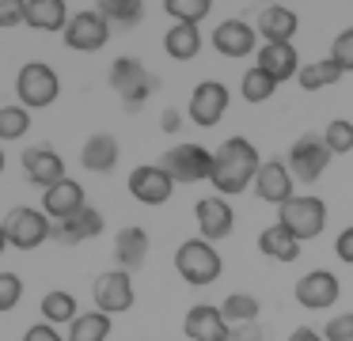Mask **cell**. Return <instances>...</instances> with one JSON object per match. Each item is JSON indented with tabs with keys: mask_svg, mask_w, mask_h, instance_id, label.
<instances>
[{
	"mask_svg": "<svg viewBox=\"0 0 353 341\" xmlns=\"http://www.w3.org/2000/svg\"><path fill=\"white\" fill-rule=\"evenodd\" d=\"M259 167H262L259 148H254L247 136H228V141L213 152V178H209V186L221 197H236V194H243V189L254 186Z\"/></svg>",
	"mask_w": 353,
	"mask_h": 341,
	"instance_id": "6da1fadb",
	"label": "cell"
},
{
	"mask_svg": "<svg viewBox=\"0 0 353 341\" xmlns=\"http://www.w3.org/2000/svg\"><path fill=\"white\" fill-rule=\"evenodd\" d=\"M224 262H221V250L213 247V242H205L198 235V239H186L179 242L175 250V273L186 280V285L201 288V285H213L216 277H221Z\"/></svg>",
	"mask_w": 353,
	"mask_h": 341,
	"instance_id": "7a4b0ae2",
	"label": "cell"
},
{
	"mask_svg": "<svg viewBox=\"0 0 353 341\" xmlns=\"http://www.w3.org/2000/svg\"><path fill=\"white\" fill-rule=\"evenodd\" d=\"M16 95L19 106L27 110H42V106H54L57 95H61V80L57 72L46 65V61H27L16 76Z\"/></svg>",
	"mask_w": 353,
	"mask_h": 341,
	"instance_id": "3957f363",
	"label": "cell"
},
{
	"mask_svg": "<svg viewBox=\"0 0 353 341\" xmlns=\"http://www.w3.org/2000/svg\"><path fill=\"white\" fill-rule=\"evenodd\" d=\"M4 231H8V247L16 250H34L46 239H54V220L42 209H31V205H19L4 216Z\"/></svg>",
	"mask_w": 353,
	"mask_h": 341,
	"instance_id": "277c9868",
	"label": "cell"
},
{
	"mask_svg": "<svg viewBox=\"0 0 353 341\" xmlns=\"http://www.w3.org/2000/svg\"><path fill=\"white\" fill-rule=\"evenodd\" d=\"M277 224L289 227L300 242H307L315 235H323V227H327V205L312 194H296L289 205L277 209Z\"/></svg>",
	"mask_w": 353,
	"mask_h": 341,
	"instance_id": "5b68a950",
	"label": "cell"
},
{
	"mask_svg": "<svg viewBox=\"0 0 353 341\" xmlns=\"http://www.w3.org/2000/svg\"><path fill=\"white\" fill-rule=\"evenodd\" d=\"M285 163H289V171L296 182H319L323 171L330 167V148H327V141H323V133L296 136L289 156H285Z\"/></svg>",
	"mask_w": 353,
	"mask_h": 341,
	"instance_id": "8992f818",
	"label": "cell"
},
{
	"mask_svg": "<svg viewBox=\"0 0 353 341\" xmlns=\"http://www.w3.org/2000/svg\"><path fill=\"white\" fill-rule=\"evenodd\" d=\"M160 167L171 174V182H205L213 178V152H205L201 144H175L163 152Z\"/></svg>",
	"mask_w": 353,
	"mask_h": 341,
	"instance_id": "52a82bcc",
	"label": "cell"
},
{
	"mask_svg": "<svg viewBox=\"0 0 353 341\" xmlns=\"http://www.w3.org/2000/svg\"><path fill=\"white\" fill-rule=\"evenodd\" d=\"M228 103H232L228 87H224L221 80H201L190 95L186 114H190V121L198 129H213V125H221V118L228 114Z\"/></svg>",
	"mask_w": 353,
	"mask_h": 341,
	"instance_id": "ba28073f",
	"label": "cell"
},
{
	"mask_svg": "<svg viewBox=\"0 0 353 341\" xmlns=\"http://www.w3.org/2000/svg\"><path fill=\"white\" fill-rule=\"evenodd\" d=\"M110 87L125 99V106H141L152 95L156 80L145 72V65L137 57H114V65H110Z\"/></svg>",
	"mask_w": 353,
	"mask_h": 341,
	"instance_id": "9c48e42d",
	"label": "cell"
},
{
	"mask_svg": "<svg viewBox=\"0 0 353 341\" xmlns=\"http://www.w3.org/2000/svg\"><path fill=\"white\" fill-rule=\"evenodd\" d=\"M110 38V23L99 15V8H84V12H77L69 19V27H65V45L77 53H95L103 50Z\"/></svg>",
	"mask_w": 353,
	"mask_h": 341,
	"instance_id": "30bf717a",
	"label": "cell"
},
{
	"mask_svg": "<svg viewBox=\"0 0 353 341\" xmlns=\"http://www.w3.org/2000/svg\"><path fill=\"white\" fill-rule=\"evenodd\" d=\"M194 216H198V231L205 242H221L236 231V212H232L228 197L221 194H209L194 205Z\"/></svg>",
	"mask_w": 353,
	"mask_h": 341,
	"instance_id": "8fae6325",
	"label": "cell"
},
{
	"mask_svg": "<svg viewBox=\"0 0 353 341\" xmlns=\"http://www.w3.org/2000/svg\"><path fill=\"white\" fill-rule=\"evenodd\" d=\"M292 171H289V163L285 159H262V167H259V178H254V194H259V201H266V205H289L292 197H296V189H292Z\"/></svg>",
	"mask_w": 353,
	"mask_h": 341,
	"instance_id": "7c38bea8",
	"label": "cell"
},
{
	"mask_svg": "<svg viewBox=\"0 0 353 341\" xmlns=\"http://www.w3.org/2000/svg\"><path fill=\"white\" fill-rule=\"evenodd\" d=\"M292 296H296V303L307 307V311H327V307L338 303L342 285H338V277L330 269H312V273H304V277L296 280Z\"/></svg>",
	"mask_w": 353,
	"mask_h": 341,
	"instance_id": "4fadbf2b",
	"label": "cell"
},
{
	"mask_svg": "<svg viewBox=\"0 0 353 341\" xmlns=\"http://www.w3.org/2000/svg\"><path fill=\"white\" fill-rule=\"evenodd\" d=\"M213 50L221 57H232V61L251 57V53H259V30L247 19H224L213 30Z\"/></svg>",
	"mask_w": 353,
	"mask_h": 341,
	"instance_id": "5bb4252c",
	"label": "cell"
},
{
	"mask_svg": "<svg viewBox=\"0 0 353 341\" xmlns=\"http://www.w3.org/2000/svg\"><path fill=\"white\" fill-rule=\"evenodd\" d=\"M92 296H95V307H99L103 315H110V318L122 315V311H130L133 307V280H130V273L107 269L103 277H95Z\"/></svg>",
	"mask_w": 353,
	"mask_h": 341,
	"instance_id": "9a60e30c",
	"label": "cell"
},
{
	"mask_svg": "<svg viewBox=\"0 0 353 341\" xmlns=\"http://www.w3.org/2000/svg\"><path fill=\"white\" fill-rule=\"evenodd\" d=\"M130 194L141 205H163L175 194V182H171V174L160 163H141L130 171Z\"/></svg>",
	"mask_w": 353,
	"mask_h": 341,
	"instance_id": "2e32d148",
	"label": "cell"
},
{
	"mask_svg": "<svg viewBox=\"0 0 353 341\" xmlns=\"http://www.w3.org/2000/svg\"><path fill=\"white\" fill-rule=\"evenodd\" d=\"M19 163H23L27 182H31V186H39L42 194H46L50 186H57V182H65V178H69V174H65V159L57 156L54 148H42V144L27 148Z\"/></svg>",
	"mask_w": 353,
	"mask_h": 341,
	"instance_id": "e0dca14e",
	"label": "cell"
},
{
	"mask_svg": "<svg viewBox=\"0 0 353 341\" xmlns=\"http://www.w3.org/2000/svg\"><path fill=\"white\" fill-rule=\"evenodd\" d=\"M254 65L270 76L274 83H285V80H296L300 76V53L292 42H262L259 53H254Z\"/></svg>",
	"mask_w": 353,
	"mask_h": 341,
	"instance_id": "ac0fdd59",
	"label": "cell"
},
{
	"mask_svg": "<svg viewBox=\"0 0 353 341\" xmlns=\"http://www.w3.org/2000/svg\"><path fill=\"white\" fill-rule=\"evenodd\" d=\"M183 330L190 341H232V326L224 322L221 307H209V303H194L186 311Z\"/></svg>",
	"mask_w": 353,
	"mask_h": 341,
	"instance_id": "d6986e66",
	"label": "cell"
},
{
	"mask_svg": "<svg viewBox=\"0 0 353 341\" xmlns=\"http://www.w3.org/2000/svg\"><path fill=\"white\" fill-rule=\"evenodd\" d=\"M88 201H84V186L72 178L57 182V186H50L46 194H42V212H46L54 224H65V220H72L77 212H84Z\"/></svg>",
	"mask_w": 353,
	"mask_h": 341,
	"instance_id": "ffe728a7",
	"label": "cell"
},
{
	"mask_svg": "<svg viewBox=\"0 0 353 341\" xmlns=\"http://www.w3.org/2000/svg\"><path fill=\"white\" fill-rule=\"evenodd\" d=\"M118 156H122V148H118V141L110 133H92L80 144V163H84V171H95V174L114 171Z\"/></svg>",
	"mask_w": 353,
	"mask_h": 341,
	"instance_id": "44dd1931",
	"label": "cell"
},
{
	"mask_svg": "<svg viewBox=\"0 0 353 341\" xmlns=\"http://www.w3.org/2000/svg\"><path fill=\"white\" fill-rule=\"evenodd\" d=\"M145 258H148V231L145 227H122V231L114 235V262H118V269L122 273H133V269H141L145 265Z\"/></svg>",
	"mask_w": 353,
	"mask_h": 341,
	"instance_id": "7402d4cb",
	"label": "cell"
},
{
	"mask_svg": "<svg viewBox=\"0 0 353 341\" xmlns=\"http://www.w3.org/2000/svg\"><path fill=\"white\" fill-rule=\"evenodd\" d=\"M69 4L65 0H23V23L34 30H61L69 27Z\"/></svg>",
	"mask_w": 353,
	"mask_h": 341,
	"instance_id": "603a6c76",
	"label": "cell"
},
{
	"mask_svg": "<svg viewBox=\"0 0 353 341\" xmlns=\"http://www.w3.org/2000/svg\"><path fill=\"white\" fill-rule=\"evenodd\" d=\"M296 27H300L296 12H292V8H285V4H266L259 12V23H254V30H259L266 42H292Z\"/></svg>",
	"mask_w": 353,
	"mask_h": 341,
	"instance_id": "cb8c5ba5",
	"label": "cell"
},
{
	"mask_svg": "<svg viewBox=\"0 0 353 341\" xmlns=\"http://www.w3.org/2000/svg\"><path fill=\"white\" fill-rule=\"evenodd\" d=\"M95 235H103V212L92 209L88 205L84 212H77L72 220H65V224H54V239L61 242H84V239H95Z\"/></svg>",
	"mask_w": 353,
	"mask_h": 341,
	"instance_id": "d4e9b609",
	"label": "cell"
},
{
	"mask_svg": "<svg viewBox=\"0 0 353 341\" xmlns=\"http://www.w3.org/2000/svg\"><path fill=\"white\" fill-rule=\"evenodd\" d=\"M259 250L266 258H274V262H296V258H300V239L289 231V227L270 224L266 231L259 235Z\"/></svg>",
	"mask_w": 353,
	"mask_h": 341,
	"instance_id": "484cf974",
	"label": "cell"
},
{
	"mask_svg": "<svg viewBox=\"0 0 353 341\" xmlns=\"http://www.w3.org/2000/svg\"><path fill=\"white\" fill-rule=\"evenodd\" d=\"M163 50L175 61H194L201 53V30L194 23H171V30L163 34Z\"/></svg>",
	"mask_w": 353,
	"mask_h": 341,
	"instance_id": "4316f807",
	"label": "cell"
},
{
	"mask_svg": "<svg viewBox=\"0 0 353 341\" xmlns=\"http://www.w3.org/2000/svg\"><path fill=\"white\" fill-rule=\"evenodd\" d=\"M259 311H262V303L254 300L251 292H232L228 300L221 303V315H224V322L236 330V326H251V322H259Z\"/></svg>",
	"mask_w": 353,
	"mask_h": 341,
	"instance_id": "83f0119b",
	"label": "cell"
},
{
	"mask_svg": "<svg viewBox=\"0 0 353 341\" xmlns=\"http://www.w3.org/2000/svg\"><path fill=\"white\" fill-rule=\"evenodd\" d=\"M42 322H50V326H61V322H77V300H72V292H61V288H54V292H46L42 296Z\"/></svg>",
	"mask_w": 353,
	"mask_h": 341,
	"instance_id": "f1b7e54d",
	"label": "cell"
},
{
	"mask_svg": "<svg viewBox=\"0 0 353 341\" xmlns=\"http://www.w3.org/2000/svg\"><path fill=\"white\" fill-rule=\"evenodd\" d=\"M342 65H338L334 57H327V61H315V65H304L300 68V76H296V83L304 91H319V87H330V83H338L342 80Z\"/></svg>",
	"mask_w": 353,
	"mask_h": 341,
	"instance_id": "f546056e",
	"label": "cell"
},
{
	"mask_svg": "<svg viewBox=\"0 0 353 341\" xmlns=\"http://www.w3.org/2000/svg\"><path fill=\"white\" fill-rule=\"evenodd\" d=\"M110 338V315L103 311H84L69 326V341H107Z\"/></svg>",
	"mask_w": 353,
	"mask_h": 341,
	"instance_id": "4dcf8cb0",
	"label": "cell"
},
{
	"mask_svg": "<svg viewBox=\"0 0 353 341\" xmlns=\"http://www.w3.org/2000/svg\"><path fill=\"white\" fill-rule=\"evenodd\" d=\"M99 15L110 23V27H133V23H141V15H145V4L141 0H103Z\"/></svg>",
	"mask_w": 353,
	"mask_h": 341,
	"instance_id": "1f68e13d",
	"label": "cell"
},
{
	"mask_svg": "<svg viewBox=\"0 0 353 341\" xmlns=\"http://www.w3.org/2000/svg\"><path fill=\"white\" fill-rule=\"evenodd\" d=\"M274 91H277V83L270 80V76L262 72L259 65L247 68L243 80H239V95H243L247 103H266V99H274Z\"/></svg>",
	"mask_w": 353,
	"mask_h": 341,
	"instance_id": "d6a6232c",
	"label": "cell"
},
{
	"mask_svg": "<svg viewBox=\"0 0 353 341\" xmlns=\"http://www.w3.org/2000/svg\"><path fill=\"white\" fill-rule=\"evenodd\" d=\"M31 129V110L19 103L0 106V141H19V136Z\"/></svg>",
	"mask_w": 353,
	"mask_h": 341,
	"instance_id": "836d02e7",
	"label": "cell"
},
{
	"mask_svg": "<svg viewBox=\"0 0 353 341\" xmlns=\"http://www.w3.org/2000/svg\"><path fill=\"white\" fill-rule=\"evenodd\" d=\"M163 12L175 23H194V27H198V23L213 12V0H163Z\"/></svg>",
	"mask_w": 353,
	"mask_h": 341,
	"instance_id": "e575fe53",
	"label": "cell"
},
{
	"mask_svg": "<svg viewBox=\"0 0 353 341\" xmlns=\"http://www.w3.org/2000/svg\"><path fill=\"white\" fill-rule=\"evenodd\" d=\"M323 141H327L330 156H345V152H353V121H345V118L327 121V129H323Z\"/></svg>",
	"mask_w": 353,
	"mask_h": 341,
	"instance_id": "d590c367",
	"label": "cell"
},
{
	"mask_svg": "<svg viewBox=\"0 0 353 341\" xmlns=\"http://www.w3.org/2000/svg\"><path fill=\"white\" fill-rule=\"evenodd\" d=\"M23 300V280L16 273H0V311H12Z\"/></svg>",
	"mask_w": 353,
	"mask_h": 341,
	"instance_id": "8d00e7d4",
	"label": "cell"
},
{
	"mask_svg": "<svg viewBox=\"0 0 353 341\" xmlns=\"http://www.w3.org/2000/svg\"><path fill=\"white\" fill-rule=\"evenodd\" d=\"M323 341H345L353 338V311H342V315L327 318V326H323Z\"/></svg>",
	"mask_w": 353,
	"mask_h": 341,
	"instance_id": "74e56055",
	"label": "cell"
},
{
	"mask_svg": "<svg viewBox=\"0 0 353 341\" xmlns=\"http://www.w3.org/2000/svg\"><path fill=\"white\" fill-rule=\"evenodd\" d=\"M330 57L342 65V72H353V27H345L342 34L334 38V45H330Z\"/></svg>",
	"mask_w": 353,
	"mask_h": 341,
	"instance_id": "f35d334b",
	"label": "cell"
},
{
	"mask_svg": "<svg viewBox=\"0 0 353 341\" xmlns=\"http://www.w3.org/2000/svg\"><path fill=\"white\" fill-rule=\"evenodd\" d=\"M23 23V0H0V27Z\"/></svg>",
	"mask_w": 353,
	"mask_h": 341,
	"instance_id": "ab89813d",
	"label": "cell"
},
{
	"mask_svg": "<svg viewBox=\"0 0 353 341\" xmlns=\"http://www.w3.org/2000/svg\"><path fill=\"white\" fill-rule=\"evenodd\" d=\"M23 341H69V338H61L57 326H50V322H34V326H27Z\"/></svg>",
	"mask_w": 353,
	"mask_h": 341,
	"instance_id": "60d3db41",
	"label": "cell"
},
{
	"mask_svg": "<svg viewBox=\"0 0 353 341\" xmlns=\"http://www.w3.org/2000/svg\"><path fill=\"white\" fill-rule=\"evenodd\" d=\"M334 254L342 258L345 265H353V224L338 231V239H334Z\"/></svg>",
	"mask_w": 353,
	"mask_h": 341,
	"instance_id": "b9f144b4",
	"label": "cell"
},
{
	"mask_svg": "<svg viewBox=\"0 0 353 341\" xmlns=\"http://www.w3.org/2000/svg\"><path fill=\"white\" fill-rule=\"evenodd\" d=\"M232 341H262L259 322H251V326H236V330H232Z\"/></svg>",
	"mask_w": 353,
	"mask_h": 341,
	"instance_id": "7bdbcfd3",
	"label": "cell"
},
{
	"mask_svg": "<svg viewBox=\"0 0 353 341\" xmlns=\"http://www.w3.org/2000/svg\"><path fill=\"white\" fill-rule=\"evenodd\" d=\"M160 125H163V133H179V129H183V114H179V110H163L160 114Z\"/></svg>",
	"mask_w": 353,
	"mask_h": 341,
	"instance_id": "ee69618b",
	"label": "cell"
},
{
	"mask_svg": "<svg viewBox=\"0 0 353 341\" xmlns=\"http://www.w3.org/2000/svg\"><path fill=\"white\" fill-rule=\"evenodd\" d=\"M285 341H323V333L312 330V326H296V330H292Z\"/></svg>",
	"mask_w": 353,
	"mask_h": 341,
	"instance_id": "f6af8a7d",
	"label": "cell"
},
{
	"mask_svg": "<svg viewBox=\"0 0 353 341\" xmlns=\"http://www.w3.org/2000/svg\"><path fill=\"white\" fill-rule=\"evenodd\" d=\"M8 250V231H4V220H0V254Z\"/></svg>",
	"mask_w": 353,
	"mask_h": 341,
	"instance_id": "bcb514c9",
	"label": "cell"
},
{
	"mask_svg": "<svg viewBox=\"0 0 353 341\" xmlns=\"http://www.w3.org/2000/svg\"><path fill=\"white\" fill-rule=\"evenodd\" d=\"M4 163H8V159H4V152H0V171H4Z\"/></svg>",
	"mask_w": 353,
	"mask_h": 341,
	"instance_id": "7dc6e473",
	"label": "cell"
},
{
	"mask_svg": "<svg viewBox=\"0 0 353 341\" xmlns=\"http://www.w3.org/2000/svg\"><path fill=\"white\" fill-rule=\"evenodd\" d=\"M345 341H353V338H345Z\"/></svg>",
	"mask_w": 353,
	"mask_h": 341,
	"instance_id": "c3c4849f",
	"label": "cell"
}]
</instances>
